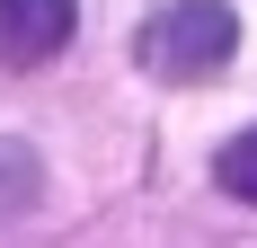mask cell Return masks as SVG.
Here are the masks:
<instances>
[{
	"mask_svg": "<svg viewBox=\"0 0 257 248\" xmlns=\"http://www.w3.org/2000/svg\"><path fill=\"white\" fill-rule=\"evenodd\" d=\"M213 177H222V195L257 204V124L239 133V142H222V160H213Z\"/></svg>",
	"mask_w": 257,
	"mask_h": 248,
	"instance_id": "3957f363",
	"label": "cell"
},
{
	"mask_svg": "<svg viewBox=\"0 0 257 248\" xmlns=\"http://www.w3.org/2000/svg\"><path fill=\"white\" fill-rule=\"evenodd\" d=\"M231 53H239L231 0H169V9L142 18V36H133V62L160 71V80H213Z\"/></svg>",
	"mask_w": 257,
	"mask_h": 248,
	"instance_id": "6da1fadb",
	"label": "cell"
},
{
	"mask_svg": "<svg viewBox=\"0 0 257 248\" xmlns=\"http://www.w3.org/2000/svg\"><path fill=\"white\" fill-rule=\"evenodd\" d=\"M80 36V0H0V62L36 71Z\"/></svg>",
	"mask_w": 257,
	"mask_h": 248,
	"instance_id": "7a4b0ae2",
	"label": "cell"
},
{
	"mask_svg": "<svg viewBox=\"0 0 257 248\" xmlns=\"http://www.w3.org/2000/svg\"><path fill=\"white\" fill-rule=\"evenodd\" d=\"M27 204H36V151L0 142V213H27Z\"/></svg>",
	"mask_w": 257,
	"mask_h": 248,
	"instance_id": "277c9868",
	"label": "cell"
}]
</instances>
